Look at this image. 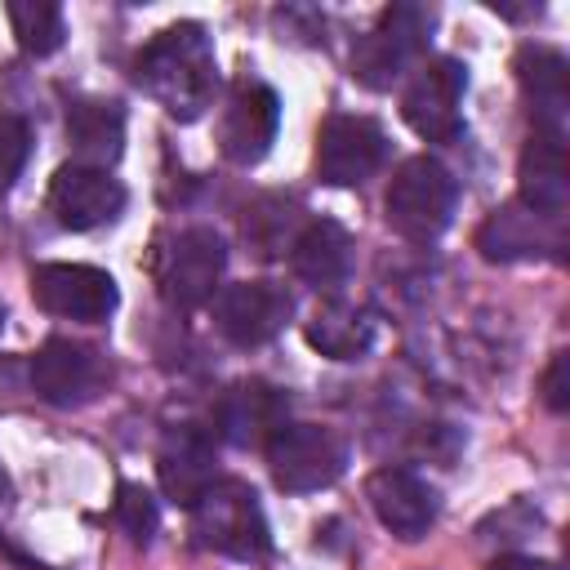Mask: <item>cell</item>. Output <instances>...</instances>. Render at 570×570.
I'll return each instance as SVG.
<instances>
[{"mask_svg":"<svg viewBox=\"0 0 570 570\" xmlns=\"http://www.w3.org/2000/svg\"><path fill=\"white\" fill-rule=\"evenodd\" d=\"M134 80L142 85L147 98H156L165 107V116H174V120L205 116V107L214 102V89H218V62H214V45H209L205 27L174 22V27L156 31L134 62Z\"/></svg>","mask_w":570,"mask_h":570,"instance_id":"1","label":"cell"},{"mask_svg":"<svg viewBox=\"0 0 570 570\" xmlns=\"http://www.w3.org/2000/svg\"><path fill=\"white\" fill-rule=\"evenodd\" d=\"M454 200H459V183L454 174L432 160V156H410L392 183H387V196H383V209H387V227L405 240H436L450 218H454Z\"/></svg>","mask_w":570,"mask_h":570,"instance_id":"2","label":"cell"},{"mask_svg":"<svg viewBox=\"0 0 570 570\" xmlns=\"http://www.w3.org/2000/svg\"><path fill=\"white\" fill-rule=\"evenodd\" d=\"M191 534L200 548H214V552L236 557V561H263L272 548L258 494L236 476L214 481L191 503Z\"/></svg>","mask_w":570,"mask_h":570,"instance_id":"3","label":"cell"},{"mask_svg":"<svg viewBox=\"0 0 570 570\" xmlns=\"http://www.w3.org/2000/svg\"><path fill=\"white\" fill-rule=\"evenodd\" d=\"M436 13L423 4H387L374 22L370 36L356 40L352 49V76L370 89H392L405 71L423 62L428 36H432Z\"/></svg>","mask_w":570,"mask_h":570,"instance_id":"4","label":"cell"},{"mask_svg":"<svg viewBox=\"0 0 570 570\" xmlns=\"http://www.w3.org/2000/svg\"><path fill=\"white\" fill-rule=\"evenodd\" d=\"M267 468L272 481L289 494H307V490H325L343 476L347 468V445L321 428V423H285L267 445Z\"/></svg>","mask_w":570,"mask_h":570,"instance_id":"5","label":"cell"},{"mask_svg":"<svg viewBox=\"0 0 570 570\" xmlns=\"http://www.w3.org/2000/svg\"><path fill=\"white\" fill-rule=\"evenodd\" d=\"M463 89H468V67L459 58L419 62L401 94L405 125L423 142H454L463 129Z\"/></svg>","mask_w":570,"mask_h":570,"instance_id":"6","label":"cell"},{"mask_svg":"<svg viewBox=\"0 0 570 570\" xmlns=\"http://www.w3.org/2000/svg\"><path fill=\"white\" fill-rule=\"evenodd\" d=\"M223 267H227L223 236L209 232V227H187V232H178L160 249V258H156V285H160L165 303H174V307H200L205 298H214Z\"/></svg>","mask_w":570,"mask_h":570,"instance_id":"7","label":"cell"},{"mask_svg":"<svg viewBox=\"0 0 570 570\" xmlns=\"http://www.w3.org/2000/svg\"><path fill=\"white\" fill-rule=\"evenodd\" d=\"M387 160V134L370 116H330L316 134V174L330 187H356Z\"/></svg>","mask_w":570,"mask_h":570,"instance_id":"8","label":"cell"},{"mask_svg":"<svg viewBox=\"0 0 570 570\" xmlns=\"http://www.w3.org/2000/svg\"><path fill=\"white\" fill-rule=\"evenodd\" d=\"M289 316H294V294L276 281H240V285L218 289L214 298V325L236 347L272 343Z\"/></svg>","mask_w":570,"mask_h":570,"instance_id":"9","label":"cell"},{"mask_svg":"<svg viewBox=\"0 0 570 570\" xmlns=\"http://www.w3.org/2000/svg\"><path fill=\"white\" fill-rule=\"evenodd\" d=\"M31 294L49 316L67 321H107L120 303L111 272L89 263H40L31 272Z\"/></svg>","mask_w":570,"mask_h":570,"instance_id":"10","label":"cell"},{"mask_svg":"<svg viewBox=\"0 0 570 570\" xmlns=\"http://www.w3.org/2000/svg\"><path fill=\"white\" fill-rule=\"evenodd\" d=\"M107 379H111L107 356L71 338H49L31 356V387L49 405H85L107 387Z\"/></svg>","mask_w":570,"mask_h":570,"instance_id":"11","label":"cell"},{"mask_svg":"<svg viewBox=\"0 0 570 570\" xmlns=\"http://www.w3.org/2000/svg\"><path fill=\"white\" fill-rule=\"evenodd\" d=\"M276 125H281L276 94L263 80L240 76L232 98H227V111L218 120V147L232 165H254V160L267 156V147L276 138Z\"/></svg>","mask_w":570,"mask_h":570,"instance_id":"12","label":"cell"},{"mask_svg":"<svg viewBox=\"0 0 570 570\" xmlns=\"http://www.w3.org/2000/svg\"><path fill=\"white\" fill-rule=\"evenodd\" d=\"M125 209V187L94 165H62L49 183V214L67 232H89Z\"/></svg>","mask_w":570,"mask_h":570,"instance_id":"13","label":"cell"},{"mask_svg":"<svg viewBox=\"0 0 570 570\" xmlns=\"http://www.w3.org/2000/svg\"><path fill=\"white\" fill-rule=\"evenodd\" d=\"M214 423H218L223 441H232L240 450H263L289 423V401L281 387H272L263 379H240L223 392Z\"/></svg>","mask_w":570,"mask_h":570,"instance_id":"14","label":"cell"},{"mask_svg":"<svg viewBox=\"0 0 570 570\" xmlns=\"http://www.w3.org/2000/svg\"><path fill=\"white\" fill-rule=\"evenodd\" d=\"M517 85L525 98V111L534 120V134L566 138L570 120V67L548 45H521L517 49Z\"/></svg>","mask_w":570,"mask_h":570,"instance_id":"15","label":"cell"},{"mask_svg":"<svg viewBox=\"0 0 570 570\" xmlns=\"http://www.w3.org/2000/svg\"><path fill=\"white\" fill-rule=\"evenodd\" d=\"M365 499H370L374 517L392 534H401V539H419L436 521V490L423 476L405 472V468H379V472H370Z\"/></svg>","mask_w":570,"mask_h":570,"instance_id":"16","label":"cell"},{"mask_svg":"<svg viewBox=\"0 0 570 570\" xmlns=\"http://www.w3.org/2000/svg\"><path fill=\"white\" fill-rule=\"evenodd\" d=\"M156 476H160V490L191 508L214 481H218V463H214V436L205 428H174L156 454Z\"/></svg>","mask_w":570,"mask_h":570,"instance_id":"17","label":"cell"},{"mask_svg":"<svg viewBox=\"0 0 570 570\" xmlns=\"http://www.w3.org/2000/svg\"><path fill=\"white\" fill-rule=\"evenodd\" d=\"M521 205L539 218H561L570 200V169H566V138L530 134L521 165H517Z\"/></svg>","mask_w":570,"mask_h":570,"instance_id":"18","label":"cell"},{"mask_svg":"<svg viewBox=\"0 0 570 570\" xmlns=\"http://www.w3.org/2000/svg\"><path fill=\"white\" fill-rule=\"evenodd\" d=\"M67 142L80 156L76 165L107 169L125 151V111L111 98H71L67 102Z\"/></svg>","mask_w":570,"mask_h":570,"instance_id":"19","label":"cell"},{"mask_svg":"<svg viewBox=\"0 0 570 570\" xmlns=\"http://www.w3.org/2000/svg\"><path fill=\"white\" fill-rule=\"evenodd\" d=\"M289 263H294V276L298 281H307L316 289H334L352 272V236L334 218H316V223H307L294 236Z\"/></svg>","mask_w":570,"mask_h":570,"instance_id":"20","label":"cell"},{"mask_svg":"<svg viewBox=\"0 0 570 570\" xmlns=\"http://www.w3.org/2000/svg\"><path fill=\"white\" fill-rule=\"evenodd\" d=\"M303 334H307V343L321 356H330V361H356L374 343V321H370L365 307H356L347 298H325L312 312V321L303 325Z\"/></svg>","mask_w":570,"mask_h":570,"instance_id":"21","label":"cell"},{"mask_svg":"<svg viewBox=\"0 0 570 570\" xmlns=\"http://www.w3.org/2000/svg\"><path fill=\"white\" fill-rule=\"evenodd\" d=\"M548 223H557V218H539V214H530L525 205H503V209H494V214L481 223L476 249H481L485 258H494V263L525 258V254H534V249L543 245V227H548Z\"/></svg>","mask_w":570,"mask_h":570,"instance_id":"22","label":"cell"},{"mask_svg":"<svg viewBox=\"0 0 570 570\" xmlns=\"http://www.w3.org/2000/svg\"><path fill=\"white\" fill-rule=\"evenodd\" d=\"M9 22L18 36V49L31 58H45L67 40V22L53 0H9Z\"/></svg>","mask_w":570,"mask_h":570,"instance_id":"23","label":"cell"},{"mask_svg":"<svg viewBox=\"0 0 570 570\" xmlns=\"http://www.w3.org/2000/svg\"><path fill=\"white\" fill-rule=\"evenodd\" d=\"M111 517H116V525H125V534H129L134 543H147L151 530H156V521H160L156 499H151L142 485H134V481H120V485H116Z\"/></svg>","mask_w":570,"mask_h":570,"instance_id":"24","label":"cell"},{"mask_svg":"<svg viewBox=\"0 0 570 570\" xmlns=\"http://www.w3.org/2000/svg\"><path fill=\"white\" fill-rule=\"evenodd\" d=\"M27 156H31V125L22 116H13V111H0V196L22 174Z\"/></svg>","mask_w":570,"mask_h":570,"instance_id":"25","label":"cell"},{"mask_svg":"<svg viewBox=\"0 0 570 570\" xmlns=\"http://www.w3.org/2000/svg\"><path fill=\"white\" fill-rule=\"evenodd\" d=\"M539 392H543V405H548L552 414H566V410H570V356H566V352L552 356V365L543 370Z\"/></svg>","mask_w":570,"mask_h":570,"instance_id":"26","label":"cell"},{"mask_svg":"<svg viewBox=\"0 0 570 570\" xmlns=\"http://www.w3.org/2000/svg\"><path fill=\"white\" fill-rule=\"evenodd\" d=\"M490 570H552V566L534 561V557H499V561H490Z\"/></svg>","mask_w":570,"mask_h":570,"instance_id":"27","label":"cell"},{"mask_svg":"<svg viewBox=\"0 0 570 570\" xmlns=\"http://www.w3.org/2000/svg\"><path fill=\"white\" fill-rule=\"evenodd\" d=\"M0 325H4V303H0Z\"/></svg>","mask_w":570,"mask_h":570,"instance_id":"28","label":"cell"}]
</instances>
